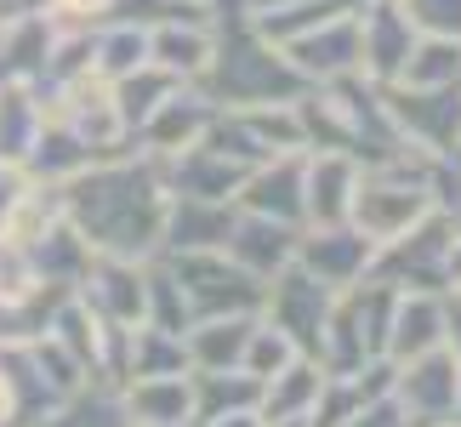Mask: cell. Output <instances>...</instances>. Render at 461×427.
<instances>
[{"mask_svg":"<svg viewBox=\"0 0 461 427\" xmlns=\"http://www.w3.org/2000/svg\"><path fill=\"white\" fill-rule=\"evenodd\" d=\"M370 257H376V240H365L353 223H336V228H319L313 240H296V262L330 291H348L370 274Z\"/></svg>","mask_w":461,"mask_h":427,"instance_id":"obj_6","label":"cell"},{"mask_svg":"<svg viewBox=\"0 0 461 427\" xmlns=\"http://www.w3.org/2000/svg\"><path fill=\"white\" fill-rule=\"evenodd\" d=\"M228 257L240 262L245 274H257L262 285H268L279 268H291L296 262V228L291 223H274V217H245V223H234V234H228V245H222Z\"/></svg>","mask_w":461,"mask_h":427,"instance_id":"obj_11","label":"cell"},{"mask_svg":"<svg viewBox=\"0 0 461 427\" xmlns=\"http://www.w3.org/2000/svg\"><path fill=\"white\" fill-rule=\"evenodd\" d=\"M285 58L303 80H319V86L359 75V12H342L303 34H285Z\"/></svg>","mask_w":461,"mask_h":427,"instance_id":"obj_4","label":"cell"},{"mask_svg":"<svg viewBox=\"0 0 461 427\" xmlns=\"http://www.w3.org/2000/svg\"><path fill=\"white\" fill-rule=\"evenodd\" d=\"M211 126H217V114H211L200 97L171 92V97L149 114L143 142H149L154 154H183V149H194V142H205V132H211Z\"/></svg>","mask_w":461,"mask_h":427,"instance_id":"obj_14","label":"cell"},{"mask_svg":"<svg viewBox=\"0 0 461 427\" xmlns=\"http://www.w3.org/2000/svg\"><path fill=\"white\" fill-rule=\"evenodd\" d=\"M296 353H303V348H296L291 336L274 325V319H257V331H251V342H245V365H240V370H245V377H257V382H268V377H279V370L296 359Z\"/></svg>","mask_w":461,"mask_h":427,"instance_id":"obj_19","label":"cell"},{"mask_svg":"<svg viewBox=\"0 0 461 427\" xmlns=\"http://www.w3.org/2000/svg\"><path fill=\"white\" fill-rule=\"evenodd\" d=\"M68 194V223L92 251L137 257L154 240H166V188L137 166H86L63 183Z\"/></svg>","mask_w":461,"mask_h":427,"instance_id":"obj_1","label":"cell"},{"mask_svg":"<svg viewBox=\"0 0 461 427\" xmlns=\"http://www.w3.org/2000/svg\"><path fill=\"white\" fill-rule=\"evenodd\" d=\"M228 234H234L228 200H188V194H176V205L166 211V251H222Z\"/></svg>","mask_w":461,"mask_h":427,"instance_id":"obj_12","label":"cell"},{"mask_svg":"<svg viewBox=\"0 0 461 427\" xmlns=\"http://www.w3.org/2000/svg\"><path fill=\"white\" fill-rule=\"evenodd\" d=\"M461 80V41H433L421 34L404 58V75L393 86H456Z\"/></svg>","mask_w":461,"mask_h":427,"instance_id":"obj_16","label":"cell"},{"mask_svg":"<svg viewBox=\"0 0 461 427\" xmlns=\"http://www.w3.org/2000/svg\"><path fill=\"white\" fill-rule=\"evenodd\" d=\"M211 58H217V46H211L205 29H183V23H159L149 34V63L166 68L176 80H205Z\"/></svg>","mask_w":461,"mask_h":427,"instance_id":"obj_15","label":"cell"},{"mask_svg":"<svg viewBox=\"0 0 461 427\" xmlns=\"http://www.w3.org/2000/svg\"><path fill=\"white\" fill-rule=\"evenodd\" d=\"M445 348V302L433 291H399L393 296V313H387V342L382 353L393 365H411L421 353Z\"/></svg>","mask_w":461,"mask_h":427,"instance_id":"obj_8","label":"cell"},{"mask_svg":"<svg viewBox=\"0 0 461 427\" xmlns=\"http://www.w3.org/2000/svg\"><path fill=\"white\" fill-rule=\"evenodd\" d=\"M251 331H257L251 313H211V319L183 331V348H188V359L200 370H240Z\"/></svg>","mask_w":461,"mask_h":427,"instance_id":"obj_13","label":"cell"},{"mask_svg":"<svg viewBox=\"0 0 461 427\" xmlns=\"http://www.w3.org/2000/svg\"><path fill=\"white\" fill-rule=\"evenodd\" d=\"M41 137V109L29 103L23 86H6L0 92V159H23Z\"/></svg>","mask_w":461,"mask_h":427,"instance_id":"obj_18","label":"cell"},{"mask_svg":"<svg viewBox=\"0 0 461 427\" xmlns=\"http://www.w3.org/2000/svg\"><path fill=\"white\" fill-rule=\"evenodd\" d=\"M131 427H188L194 422V377L171 370V377H131L126 399H120Z\"/></svg>","mask_w":461,"mask_h":427,"instance_id":"obj_10","label":"cell"},{"mask_svg":"<svg viewBox=\"0 0 461 427\" xmlns=\"http://www.w3.org/2000/svg\"><path fill=\"white\" fill-rule=\"evenodd\" d=\"M433 211V177L428 171H411L399 159H382V166L359 171V188H353V228L365 240H399L404 228H416L421 217Z\"/></svg>","mask_w":461,"mask_h":427,"instance_id":"obj_2","label":"cell"},{"mask_svg":"<svg viewBox=\"0 0 461 427\" xmlns=\"http://www.w3.org/2000/svg\"><path fill=\"white\" fill-rule=\"evenodd\" d=\"M393 399H399V411L411 416V427H433V422L461 416V359L450 348H433V353H421V359L399 365Z\"/></svg>","mask_w":461,"mask_h":427,"instance_id":"obj_3","label":"cell"},{"mask_svg":"<svg viewBox=\"0 0 461 427\" xmlns=\"http://www.w3.org/2000/svg\"><path fill=\"white\" fill-rule=\"evenodd\" d=\"M143 63H149V29L120 23V29H109V34L92 46V75H103V80L143 75Z\"/></svg>","mask_w":461,"mask_h":427,"instance_id":"obj_17","label":"cell"},{"mask_svg":"<svg viewBox=\"0 0 461 427\" xmlns=\"http://www.w3.org/2000/svg\"><path fill=\"white\" fill-rule=\"evenodd\" d=\"M17 422V399H12V382L0 377V427H12Z\"/></svg>","mask_w":461,"mask_h":427,"instance_id":"obj_23","label":"cell"},{"mask_svg":"<svg viewBox=\"0 0 461 427\" xmlns=\"http://www.w3.org/2000/svg\"><path fill=\"white\" fill-rule=\"evenodd\" d=\"M411 46H416V29H411L399 0H370V6H359V75H370L376 86H393L404 75Z\"/></svg>","mask_w":461,"mask_h":427,"instance_id":"obj_5","label":"cell"},{"mask_svg":"<svg viewBox=\"0 0 461 427\" xmlns=\"http://www.w3.org/2000/svg\"><path fill=\"white\" fill-rule=\"evenodd\" d=\"M445 348L461 359V296H456V302H445Z\"/></svg>","mask_w":461,"mask_h":427,"instance_id":"obj_22","label":"cell"},{"mask_svg":"<svg viewBox=\"0 0 461 427\" xmlns=\"http://www.w3.org/2000/svg\"><path fill=\"white\" fill-rule=\"evenodd\" d=\"M353 188H359V166L342 149H313L303 159V217L313 228H336L353 217Z\"/></svg>","mask_w":461,"mask_h":427,"instance_id":"obj_7","label":"cell"},{"mask_svg":"<svg viewBox=\"0 0 461 427\" xmlns=\"http://www.w3.org/2000/svg\"><path fill=\"white\" fill-rule=\"evenodd\" d=\"M51 12L63 17V23H92V17H103V12H114V0H51Z\"/></svg>","mask_w":461,"mask_h":427,"instance_id":"obj_21","label":"cell"},{"mask_svg":"<svg viewBox=\"0 0 461 427\" xmlns=\"http://www.w3.org/2000/svg\"><path fill=\"white\" fill-rule=\"evenodd\" d=\"M416 34L433 41H461V0H399Z\"/></svg>","mask_w":461,"mask_h":427,"instance_id":"obj_20","label":"cell"},{"mask_svg":"<svg viewBox=\"0 0 461 427\" xmlns=\"http://www.w3.org/2000/svg\"><path fill=\"white\" fill-rule=\"evenodd\" d=\"M234 200H245V211L274 223H303V154H268L245 171V183Z\"/></svg>","mask_w":461,"mask_h":427,"instance_id":"obj_9","label":"cell"}]
</instances>
